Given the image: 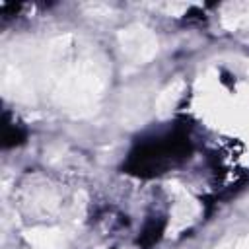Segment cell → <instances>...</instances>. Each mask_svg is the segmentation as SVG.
<instances>
[{
  "label": "cell",
  "mask_w": 249,
  "mask_h": 249,
  "mask_svg": "<svg viewBox=\"0 0 249 249\" xmlns=\"http://www.w3.org/2000/svg\"><path fill=\"white\" fill-rule=\"evenodd\" d=\"M191 154V140L187 132L173 128L163 134L146 138L134 146L124 163L126 173L138 177H154L169 167L181 163Z\"/></svg>",
  "instance_id": "1"
},
{
  "label": "cell",
  "mask_w": 249,
  "mask_h": 249,
  "mask_svg": "<svg viewBox=\"0 0 249 249\" xmlns=\"http://www.w3.org/2000/svg\"><path fill=\"white\" fill-rule=\"evenodd\" d=\"M163 230H165V218H163V216H152V218L144 224V228H142V231H140L138 245H142V247H152L154 243L160 241Z\"/></svg>",
  "instance_id": "2"
},
{
  "label": "cell",
  "mask_w": 249,
  "mask_h": 249,
  "mask_svg": "<svg viewBox=\"0 0 249 249\" xmlns=\"http://www.w3.org/2000/svg\"><path fill=\"white\" fill-rule=\"evenodd\" d=\"M23 140H25V130L19 124L10 123L8 115H4V124H2V144H4V148L18 146Z\"/></svg>",
  "instance_id": "3"
}]
</instances>
